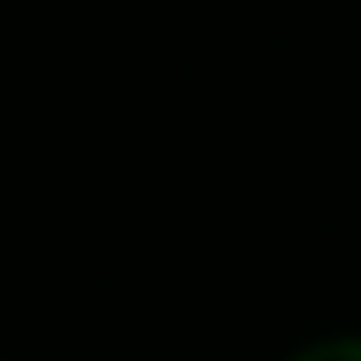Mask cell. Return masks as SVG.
<instances>
[{"label": "cell", "instance_id": "6da1fadb", "mask_svg": "<svg viewBox=\"0 0 361 361\" xmlns=\"http://www.w3.org/2000/svg\"><path fill=\"white\" fill-rule=\"evenodd\" d=\"M293 361H361V338H322V344L299 350Z\"/></svg>", "mask_w": 361, "mask_h": 361}]
</instances>
